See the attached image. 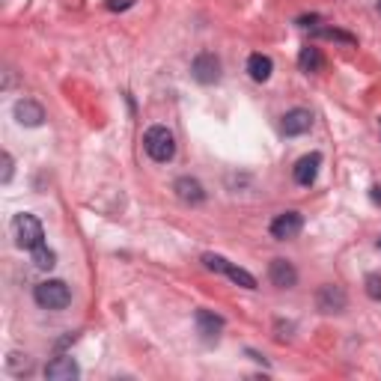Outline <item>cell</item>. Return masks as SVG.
<instances>
[{
    "instance_id": "21",
    "label": "cell",
    "mask_w": 381,
    "mask_h": 381,
    "mask_svg": "<svg viewBox=\"0 0 381 381\" xmlns=\"http://www.w3.org/2000/svg\"><path fill=\"white\" fill-rule=\"evenodd\" d=\"M0 161H3V170H0V182H9V179H12V155H9V152H3V155H0Z\"/></svg>"
},
{
    "instance_id": "12",
    "label": "cell",
    "mask_w": 381,
    "mask_h": 381,
    "mask_svg": "<svg viewBox=\"0 0 381 381\" xmlns=\"http://www.w3.org/2000/svg\"><path fill=\"white\" fill-rule=\"evenodd\" d=\"M173 190H176V197L182 200V203H188V206H200L206 200V188L200 185L194 176H179L173 182Z\"/></svg>"
},
{
    "instance_id": "7",
    "label": "cell",
    "mask_w": 381,
    "mask_h": 381,
    "mask_svg": "<svg viewBox=\"0 0 381 381\" xmlns=\"http://www.w3.org/2000/svg\"><path fill=\"white\" fill-rule=\"evenodd\" d=\"M280 128H283L286 137H301L307 134L310 128H313V114L304 107H295V110H286L283 114V123H280Z\"/></svg>"
},
{
    "instance_id": "13",
    "label": "cell",
    "mask_w": 381,
    "mask_h": 381,
    "mask_svg": "<svg viewBox=\"0 0 381 381\" xmlns=\"http://www.w3.org/2000/svg\"><path fill=\"white\" fill-rule=\"evenodd\" d=\"M15 119L27 128H39L45 123V107L33 98H21V102H15Z\"/></svg>"
},
{
    "instance_id": "5",
    "label": "cell",
    "mask_w": 381,
    "mask_h": 381,
    "mask_svg": "<svg viewBox=\"0 0 381 381\" xmlns=\"http://www.w3.org/2000/svg\"><path fill=\"white\" fill-rule=\"evenodd\" d=\"M190 75H194L197 84H218L220 81V60L212 51L197 54L194 63H190Z\"/></svg>"
},
{
    "instance_id": "22",
    "label": "cell",
    "mask_w": 381,
    "mask_h": 381,
    "mask_svg": "<svg viewBox=\"0 0 381 381\" xmlns=\"http://www.w3.org/2000/svg\"><path fill=\"white\" fill-rule=\"evenodd\" d=\"M134 0H107V9H114V12H123V9H132Z\"/></svg>"
},
{
    "instance_id": "23",
    "label": "cell",
    "mask_w": 381,
    "mask_h": 381,
    "mask_svg": "<svg viewBox=\"0 0 381 381\" xmlns=\"http://www.w3.org/2000/svg\"><path fill=\"white\" fill-rule=\"evenodd\" d=\"M316 21H319V15H304V18H298V24H301V27H313Z\"/></svg>"
},
{
    "instance_id": "17",
    "label": "cell",
    "mask_w": 381,
    "mask_h": 381,
    "mask_svg": "<svg viewBox=\"0 0 381 381\" xmlns=\"http://www.w3.org/2000/svg\"><path fill=\"white\" fill-rule=\"evenodd\" d=\"M30 254H33V265H36V268H45V272H48V268H54V265H57V254H54L51 247H45V245L33 247Z\"/></svg>"
},
{
    "instance_id": "3",
    "label": "cell",
    "mask_w": 381,
    "mask_h": 381,
    "mask_svg": "<svg viewBox=\"0 0 381 381\" xmlns=\"http://www.w3.org/2000/svg\"><path fill=\"white\" fill-rule=\"evenodd\" d=\"M12 236H15V245L24 247V250H33L39 245H45V229H42V224H39V218L30 215V212L15 215Z\"/></svg>"
},
{
    "instance_id": "11",
    "label": "cell",
    "mask_w": 381,
    "mask_h": 381,
    "mask_svg": "<svg viewBox=\"0 0 381 381\" xmlns=\"http://www.w3.org/2000/svg\"><path fill=\"white\" fill-rule=\"evenodd\" d=\"M78 375H81V366L69 355H60L45 366V378H51V381H75Z\"/></svg>"
},
{
    "instance_id": "16",
    "label": "cell",
    "mask_w": 381,
    "mask_h": 381,
    "mask_svg": "<svg viewBox=\"0 0 381 381\" xmlns=\"http://www.w3.org/2000/svg\"><path fill=\"white\" fill-rule=\"evenodd\" d=\"M298 66H301V72L316 75V72H322V69H325V57H322L319 48L307 45V48H301V54H298Z\"/></svg>"
},
{
    "instance_id": "24",
    "label": "cell",
    "mask_w": 381,
    "mask_h": 381,
    "mask_svg": "<svg viewBox=\"0 0 381 381\" xmlns=\"http://www.w3.org/2000/svg\"><path fill=\"white\" fill-rule=\"evenodd\" d=\"M369 200H373L375 206H381V185H375L373 190H369Z\"/></svg>"
},
{
    "instance_id": "9",
    "label": "cell",
    "mask_w": 381,
    "mask_h": 381,
    "mask_svg": "<svg viewBox=\"0 0 381 381\" xmlns=\"http://www.w3.org/2000/svg\"><path fill=\"white\" fill-rule=\"evenodd\" d=\"M316 304L322 313H343L346 304H348V298L343 292V286H334V283H328L319 289V295H316Z\"/></svg>"
},
{
    "instance_id": "20",
    "label": "cell",
    "mask_w": 381,
    "mask_h": 381,
    "mask_svg": "<svg viewBox=\"0 0 381 381\" xmlns=\"http://www.w3.org/2000/svg\"><path fill=\"white\" fill-rule=\"evenodd\" d=\"M21 355H12L9 357V369H15V373H30L33 369V360H27V355H24V360H18Z\"/></svg>"
},
{
    "instance_id": "14",
    "label": "cell",
    "mask_w": 381,
    "mask_h": 381,
    "mask_svg": "<svg viewBox=\"0 0 381 381\" xmlns=\"http://www.w3.org/2000/svg\"><path fill=\"white\" fill-rule=\"evenodd\" d=\"M268 280H272L277 289H292L298 283V272L289 259H274V263L268 265Z\"/></svg>"
},
{
    "instance_id": "18",
    "label": "cell",
    "mask_w": 381,
    "mask_h": 381,
    "mask_svg": "<svg viewBox=\"0 0 381 381\" xmlns=\"http://www.w3.org/2000/svg\"><path fill=\"white\" fill-rule=\"evenodd\" d=\"M316 36L322 39H330V42H343V45H357V39L346 30H337V27H325V30H316Z\"/></svg>"
},
{
    "instance_id": "19",
    "label": "cell",
    "mask_w": 381,
    "mask_h": 381,
    "mask_svg": "<svg viewBox=\"0 0 381 381\" xmlns=\"http://www.w3.org/2000/svg\"><path fill=\"white\" fill-rule=\"evenodd\" d=\"M366 295L373 301H381V274H366Z\"/></svg>"
},
{
    "instance_id": "25",
    "label": "cell",
    "mask_w": 381,
    "mask_h": 381,
    "mask_svg": "<svg viewBox=\"0 0 381 381\" xmlns=\"http://www.w3.org/2000/svg\"><path fill=\"white\" fill-rule=\"evenodd\" d=\"M378 247H381V238H378Z\"/></svg>"
},
{
    "instance_id": "26",
    "label": "cell",
    "mask_w": 381,
    "mask_h": 381,
    "mask_svg": "<svg viewBox=\"0 0 381 381\" xmlns=\"http://www.w3.org/2000/svg\"><path fill=\"white\" fill-rule=\"evenodd\" d=\"M378 9H381V3H378Z\"/></svg>"
},
{
    "instance_id": "4",
    "label": "cell",
    "mask_w": 381,
    "mask_h": 381,
    "mask_svg": "<svg viewBox=\"0 0 381 381\" xmlns=\"http://www.w3.org/2000/svg\"><path fill=\"white\" fill-rule=\"evenodd\" d=\"M203 265L209 268V272H220V274H227L236 286H242V289H256V277H254V274L245 272V268H238V265H233L229 259L218 256V254H203Z\"/></svg>"
},
{
    "instance_id": "8",
    "label": "cell",
    "mask_w": 381,
    "mask_h": 381,
    "mask_svg": "<svg viewBox=\"0 0 381 381\" xmlns=\"http://www.w3.org/2000/svg\"><path fill=\"white\" fill-rule=\"evenodd\" d=\"M319 167H322V152H310L304 158H298L295 167H292L295 182L301 188H310V185L316 182V176H319Z\"/></svg>"
},
{
    "instance_id": "6",
    "label": "cell",
    "mask_w": 381,
    "mask_h": 381,
    "mask_svg": "<svg viewBox=\"0 0 381 381\" xmlns=\"http://www.w3.org/2000/svg\"><path fill=\"white\" fill-rule=\"evenodd\" d=\"M301 229H304V218L301 212H283L272 220V236L277 242H289V238H295Z\"/></svg>"
},
{
    "instance_id": "15",
    "label": "cell",
    "mask_w": 381,
    "mask_h": 381,
    "mask_svg": "<svg viewBox=\"0 0 381 381\" xmlns=\"http://www.w3.org/2000/svg\"><path fill=\"white\" fill-rule=\"evenodd\" d=\"M272 72H274V63L268 54H250L247 57V75L254 78L256 84H265L268 78H272Z\"/></svg>"
},
{
    "instance_id": "2",
    "label": "cell",
    "mask_w": 381,
    "mask_h": 381,
    "mask_svg": "<svg viewBox=\"0 0 381 381\" xmlns=\"http://www.w3.org/2000/svg\"><path fill=\"white\" fill-rule=\"evenodd\" d=\"M33 298L42 310H66L72 304V289L63 280H42V283H36Z\"/></svg>"
},
{
    "instance_id": "1",
    "label": "cell",
    "mask_w": 381,
    "mask_h": 381,
    "mask_svg": "<svg viewBox=\"0 0 381 381\" xmlns=\"http://www.w3.org/2000/svg\"><path fill=\"white\" fill-rule=\"evenodd\" d=\"M143 149L152 161L167 164V161H173V155H176V137L167 125H152L143 134Z\"/></svg>"
},
{
    "instance_id": "10",
    "label": "cell",
    "mask_w": 381,
    "mask_h": 381,
    "mask_svg": "<svg viewBox=\"0 0 381 381\" xmlns=\"http://www.w3.org/2000/svg\"><path fill=\"white\" fill-rule=\"evenodd\" d=\"M194 322H197V334L206 339V343H218V337H220V330H224V319H220L218 313H212V310H197V316H194Z\"/></svg>"
}]
</instances>
